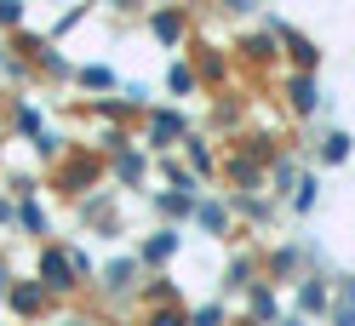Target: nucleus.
<instances>
[{
  "label": "nucleus",
  "instance_id": "f257e3e1",
  "mask_svg": "<svg viewBox=\"0 0 355 326\" xmlns=\"http://www.w3.org/2000/svg\"><path fill=\"white\" fill-rule=\"evenodd\" d=\"M0 18H6V23L18 18V0H0Z\"/></svg>",
  "mask_w": 355,
  "mask_h": 326
}]
</instances>
